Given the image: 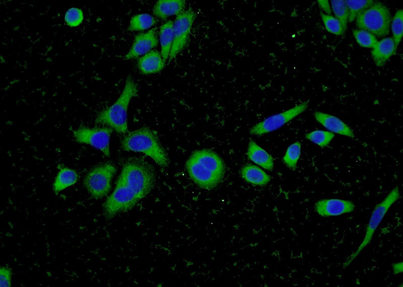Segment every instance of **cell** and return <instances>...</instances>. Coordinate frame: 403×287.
Wrapping results in <instances>:
<instances>
[{
  "label": "cell",
  "mask_w": 403,
  "mask_h": 287,
  "mask_svg": "<svg viewBox=\"0 0 403 287\" xmlns=\"http://www.w3.org/2000/svg\"><path fill=\"white\" fill-rule=\"evenodd\" d=\"M58 172L53 183V189L55 193L75 184L78 181L79 175L77 172L63 165H58Z\"/></svg>",
  "instance_id": "d6986e66"
},
{
  "label": "cell",
  "mask_w": 403,
  "mask_h": 287,
  "mask_svg": "<svg viewBox=\"0 0 403 287\" xmlns=\"http://www.w3.org/2000/svg\"><path fill=\"white\" fill-rule=\"evenodd\" d=\"M84 15L82 10L79 8L73 7L70 8L65 13L64 20L68 26L76 27L83 22Z\"/></svg>",
  "instance_id": "f1b7e54d"
},
{
  "label": "cell",
  "mask_w": 403,
  "mask_h": 287,
  "mask_svg": "<svg viewBox=\"0 0 403 287\" xmlns=\"http://www.w3.org/2000/svg\"><path fill=\"white\" fill-rule=\"evenodd\" d=\"M247 156L250 160L265 169L273 170L274 161L272 156L251 139L248 143Z\"/></svg>",
  "instance_id": "e0dca14e"
},
{
  "label": "cell",
  "mask_w": 403,
  "mask_h": 287,
  "mask_svg": "<svg viewBox=\"0 0 403 287\" xmlns=\"http://www.w3.org/2000/svg\"><path fill=\"white\" fill-rule=\"evenodd\" d=\"M301 144L296 141L291 144L287 149L283 158L284 164L290 169L295 170L301 154Z\"/></svg>",
  "instance_id": "7402d4cb"
},
{
  "label": "cell",
  "mask_w": 403,
  "mask_h": 287,
  "mask_svg": "<svg viewBox=\"0 0 403 287\" xmlns=\"http://www.w3.org/2000/svg\"><path fill=\"white\" fill-rule=\"evenodd\" d=\"M399 197V190L398 187L397 186L391 190L387 196L381 202L375 206L370 218L363 241L360 244L357 250L350 255L349 259L344 263V268L348 267L353 261L356 258L361 251L370 244L374 233L380 225L384 216L388 211L390 207L396 201Z\"/></svg>",
  "instance_id": "52a82bcc"
},
{
  "label": "cell",
  "mask_w": 403,
  "mask_h": 287,
  "mask_svg": "<svg viewBox=\"0 0 403 287\" xmlns=\"http://www.w3.org/2000/svg\"><path fill=\"white\" fill-rule=\"evenodd\" d=\"M137 65L141 74L149 75L161 71L164 68L165 62L159 51L152 50L138 59Z\"/></svg>",
  "instance_id": "5bb4252c"
},
{
  "label": "cell",
  "mask_w": 403,
  "mask_h": 287,
  "mask_svg": "<svg viewBox=\"0 0 403 287\" xmlns=\"http://www.w3.org/2000/svg\"><path fill=\"white\" fill-rule=\"evenodd\" d=\"M157 23V20L148 14H141L133 16L129 22L127 30H145L154 26Z\"/></svg>",
  "instance_id": "44dd1931"
},
{
  "label": "cell",
  "mask_w": 403,
  "mask_h": 287,
  "mask_svg": "<svg viewBox=\"0 0 403 287\" xmlns=\"http://www.w3.org/2000/svg\"><path fill=\"white\" fill-rule=\"evenodd\" d=\"M120 147L126 151L144 153L162 168H166L169 164L167 153L157 132L148 127H143L123 134Z\"/></svg>",
  "instance_id": "3957f363"
},
{
  "label": "cell",
  "mask_w": 403,
  "mask_h": 287,
  "mask_svg": "<svg viewBox=\"0 0 403 287\" xmlns=\"http://www.w3.org/2000/svg\"><path fill=\"white\" fill-rule=\"evenodd\" d=\"M305 136L308 140L324 148L329 144L334 134L331 132L317 130L307 133Z\"/></svg>",
  "instance_id": "d4e9b609"
},
{
  "label": "cell",
  "mask_w": 403,
  "mask_h": 287,
  "mask_svg": "<svg viewBox=\"0 0 403 287\" xmlns=\"http://www.w3.org/2000/svg\"><path fill=\"white\" fill-rule=\"evenodd\" d=\"M185 168L195 184L208 190L220 184L226 171L223 159L215 152L208 149L193 151L186 162Z\"/></svg>",
  "instance_id": "7a4b0ae2"
},
{
  "label": "cell",
  "mask_w": 403,
  "mask_h": 287,
  "mask_svg": "<svg viewBox=\"0 0 403 287\" xmlns=\"http://www.w3.org/2000/svg\"><path fill=\"white\" fill-rule=\"evenodd\" d=\"M240 173L242 178L247 182L259 186H264L271 180V177L261 169L252 164L243 165Z\"/></svg>",
  "instance_id": "ac0fdd59"
},
{
  "label": "cell",
  "mask_w": 403,
  "mask_h": 287,
  "mask_svg": "<svg viewBox=\"0 0 403 287\" xmlns=\"http://www.w3.org/2000/svg\"><path fill=\"white\" fill-rule=\"evenodd\" d=\"M392 267L394 274H397L402 272V262L393 263Z\"/></svg>",
  "instance_id": "1f68e13d"
},
{
  "label": "cell",
  "mask_w": 403,
  "mask_h": 287,
  "mask_svg": "<svg viewBox=\"0 0 403 287\" xmlns=\"http://www.w3.org/2000/svg\"><path fill=\"white\" fill-rule=\"evenodd\" d=\"M138 84L130 75H128L119 97L112 105L97 114L95 123L110 127L118 133H127L128 105L131 99L138 95Z\"/></svg>",
  "instance_id": "277c9868"
},
{
  "label": "cell",
  "mask_w": 403,
  "mask_h": 287,
  "mask_svg": "<svg viewBox=\"0 0 403 287\" xmlns=\"http://www.w3.org/2000/svg\"><path fill=\"white\" fill-rule=\"evenodd\" d=\"M352 33L358 44L362 47L373 48L378 41L376 36L363 30L353 29Z\"/></svg>",
  "instance_id": "4316f807"
},
{
  "label": "cell",
  "mask_w": 403,
  "mask_h": 287,
  "mask_svg": "<svg viewBox=\"0 0 403 287\" xmlns=\"http://www.w3.org/2000/svg\"><path fill=\"white\" fill-rule=\"evenodd\" d=\"M116 168L111 162H106L92 168L85 176L83 184L88 192L95 199L107 195L111 187L112 178Z\"/></svg>",
  "instance_id": "8992f818"
},
{
  "label": "cell",
  "mask_w": 403,
  "mask_h": 287,
  "mask_svg": "<svg viewBox=\"0 0 403 287\" xmlns=\"http://www.w3.org/2000/svg\"><path fill=\"white\" fill-rule=\"evenodd\" d=\"M356 19L359 29L368 31L375 36L383 37L389 33L391 15L387 6L380 2L375 1L370 7L359 13Z\"/></svg>",
  "instance_id": "5b68a950"
},
{
  "label": "cell",
  "mask_w": 403,
  "mask_h": 287,
  "mask_svg": "<svg viewBox=\"0 0 403 287\" xmlns=\"http://www.w3.org/2000/svg\"><path fill=\"white\" fill-rule=\"evenodd\" d=\"M317 3L320 8L323 11L328 15H331V11L328 1L319 0L317 1Z\"/></svg>",
  "instance_id": "4dcf8cb0"
},
{
  "label": "cell",
  "mask_w": 403,
  "mask_h": 287,
  "mask_svg": "<svg viewBox=\"0 0 403 287\" xmlns=\"http://www.w3.org/2000/svg\"><path fill=\"white\" fill-rule=\"evenodd\" d=\"M308 103L309 100L305 101L284 112L265 118L252 126L249 130V133L253 135L261 136L280 128L303 112L307 108Z\"/></svg>",
  "instance_id": "30bf717a"
},
{
  "label": "cell",
  "mask_w": 403,
  "mask_h": 287,
  "mask_svg": "<svg viewBox=\"0 0 403 287\" xmlns=\"http://www.w3.org/2000/svg\"><path fill=\"white\" fill-rule=\"evenodd\" d=\"M186 3L183 0H159L154 6L153 14L163 20L169 17L177 16L185 10Z\"/></svg>",
  "instance_id": "2e32d148"
},
{
  "label": "cell",
  "mask_w": 403,
  "mask_h": 287,
  "mask_svg": "<svg viewBox=\"0 0 403 287\" xmlns=\"http://www.w3.org/2000/svg\"><path fill=\"white\" fill-rule=\"evenodd\" d=\"M396 50L392 37L384 38L378 41L372 48L371 54L374 63L378 67L384 66Z\"/></svg>",
  "instance_id": "9a60e30c"
},
{
  "label": "cell",
  "mask_w": 403,
  "mask_h": 287,
  "mask_svg": "<svg viewBox=\"0 0 403 287\" xmlns=\"http://www.w3.org/2000/svg\"><path fill=\"white\" fill-rule=\"evenodd\" d=\"M173 22L169 20L162 24L159 30L161 54L165 62L169 59L173 41Z\"/></svg>",
  "instance_id": "ffe728a7"
},
{
  "label": "cell",
  "mask_w": 403,
  "mask_h": 287,
  "mask_svg": "<svg viewBox=\"0 0 403 287\" xmlns=\"http://www.w3.org/2000/svg\"><path fill=\"white\" fill-rule=\"evenodd\" d=\"M12 270L10 267L1 266L0 268V286L9 287L12 285Z\"/></svg>",
  "instance_id": "f546056e"
},
{
  "label": "cell",
  "mask_w": 403,
  "mask_h": 287,
  "mask_svg": "<svg viewBox=\"0 0 403 287\" xmlns=\"http://www.w3.org/2000/svg\"><path fill=\"white\" fill-rule=\"evenodd\" d=\"M331 7L335 18L341 23L344 31L347 29L349 11L344 0H332L330 1Z\"/></svg>",
  "instance_id": "603a6c76"
},
{
  "label": "cell",
  "mask_w": 403,
  "mask_h": 287,
  "mask_svg": "<svg viewBox=\"0 0 403 287\" xmlns=\"http://www.w3.org/2000/svg\"><path fill=\"white\" fill-rule=\"evenodd\" d=\"M313 115L319 123L330 131L351 137H355L351 128L339 118L319 111L315 112Z\"/></svg>",
  "instance_id": "4fadbf2b"
},
{
  "label": "cell",
  "mask_w": 403,
  "mask_h": 287,
  "mask_svg": "<svg viewBox=\"0 0 403 287\" xmlns=\"http://www.w3.org/2000/svg\"><path fill=\"white\" fill-rule=\"evenodd\" d=\"M156 181L153 166L144 160L126 158L113 192L102 205L106 220L132 209L153 189Z\"/></svg>",
  "instance_id": "6da1fadb"
},
{
  "label": "cell",
  "mask_w": 403,
  "mask_h": 287,
  "mask_svg": "<svg viewBox=\"0 0 403 287\" xmlns=\"http://www.w3.org/2000/svg\"><path fill=\"white\" fill-rule=\"evenodd\" d=\"M374 2L372 0L345 1L349 11L348 22L354 21L359 13L370 7Z\"/></svg>",
  "instance_id": "cb8c5ba5"
},
{
  "label": "cell",
  "mask_w": 403,
  "mask_h": 287,
  "mask_svg": "<svg viewBox=\"0 0 403 287\" xmlns=\"http://www.w3.org/2000/svg\"><path fill=\"white\" fill-rule=\"evenodd\" d=\"M157 30L156 28L137 34L129 51L125 55L126 60L137 58L149 52L158 45Z\"/></svg>",
  "instance_id": "7c38bea8"
},
{
  "label": "cell",
  "mask_w": 403,
  "mask_h": 287,
  "mask_svg": "<svg viewBox=\"0 0 403 287\" xmlns=\"http://www.w3.org/2000/svg\"><path fill=\"white\" fill-rule=\"evenodd\" d=\"M314 210L322 217L340 216L353 212L355 205L351 200L340 199H323L317 201Z\"/></svg>",
  "instance_id": "8fae6325"
},
{
  "label": "cell",
  "mask_w": 403,
  "mask_h": 287,
  "mask_svg": "<svg viewBox=\"0 0 403 287\" xmlns=\"http://www.w3.org/2000/svg\"><path fill=\"white\" fill-rule=\"evenodd\" d=\"M319 13L325 28L328 32L337 35L344 34L345 32L343 27L335 17L326 15L321 11H320Z\"/></svg>",
  "instance_id": "83f0119b"
},
{
  "label": "cell",
  "mask_w": 403,
  "mask_h": 287,
  "mask_svg": "<svg viewBox=\"0 0 403 287\" xmlns=\"http://www.w3.org/2000/svg\"><path fill=\"white\" fill-rule=\"evenodd\" d=\"M113 129L108 126L90 128L81 127L73 131L75 140L100 150L105 156H110V139Z\"/></svg>",
  "instance_id": "9c48e42d"
},
{
  "label": "cell",
  "mask_w": 403,
  "mask_h": 287,
  "mask_svg": "<svg viewBox=\"0 0 403 287\" xmlns=\"http://www.w3.org/2000/svg\"><path fill=\"white\" fill-rule=\"evenodd\" d=\"M390 24L393 35L392 38L397 49L403 34V11L402 9L396 11L393 18H392Z\"/></svg>",
  "instance_id": "484cf974"
},
{
  "label": "cell",
  "mask_w": 403,
  "mask_h": 287,
  "mask_svg": "<svg viewBox=\"0 0 403 287\" xmlns=\"http://www.w3.org/2000/svg\"><path fill=\"white\" fill-rule=\"evenodd\" d=\"M197 16L190 7L178 15L173 23V41L169 56V61L174 58L186 46L193 23Z\"/></svg>",
  "instance_id": "ba28073f"
}]
</instances>
